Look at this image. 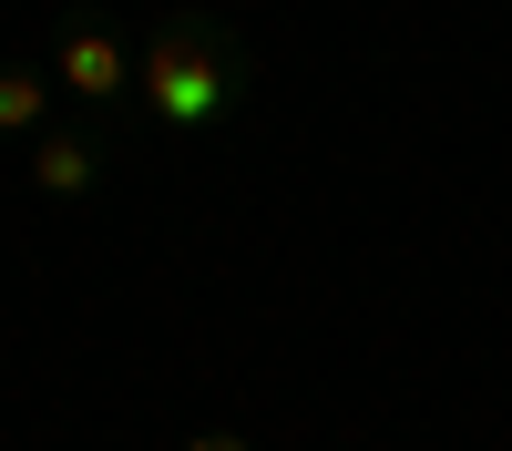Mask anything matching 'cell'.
I'll return each instance as SVG.
<instances>
[{
	"label": "cell",
	"instance_id": "obj_1",
	"mask_svg": "<svg viewBox=\"0 0 512 451\" xmlns=\"http://www.w3.org/2000/svg\"><path fill=\"white\" fill-rule=\"evenodd\" d=\"M246 72H256V52L226 11H164L134 52V113L175 123V134H205V123L236 113Z\"/></svg>",
	"mask_w": 512,
	"mask_h": 451
},
{
	"label": "cell",
	"instance_id": "obj_2",
	"mask_svg": "<svg viewBox=\"0 0 512 451\" xmlns=\"http://www.w3.org/2000/svg\"><path fill=\"white\" fill-rule=\"evenodd\" d=\"M41 72H52L82 113H123L134 103V41H123V21L103 11V0H72V11L52 21V62Z\"/></svg>",
	"mask_w": 512,
	"mask_h": 451
},
{
	"label": "cell",
	"instance_id": "obj_3",
	"mask_svg": "<svg viewBox=\"0 0 512 451\" xmlns=\"http://www.w3.org/2000/svg\"><path fill=\"white\" fill-rule=\"evenodd\" d=\"M103 175H113V123L103 113H52V134L31 144V185L52 205H82V195H103Z\"/></svg>",
	"mask_w": 512,
	"mask_h": 451
},
{
	"label": "cell",
	"instance_id": "obj_4",
	"mask_svg": "<svg viewBox=\"0 0 512 451\" xmlns=\"http://www.w3.org/2000/svg\"><path fill=\"white\" fill-rule=\"evenodd\" d=\"M52 134V72L41 62H0V144H41Z\"/></svg>",
	"mask_w": 512,
	"mask_h": 451
},
{
	"label": "cell",
	"instance_id": "obj_5",
	"mask_svg": "<svg viewBox=\"0 0 512 451\" xmlns=\"http://www.w3.org/2000/svg\"><path fill=\"white\" fill-rule=\"evenodd\" d=\"M185 451H256V441H246V431H195Z\"/></svg>",
	"mask_w": 512,
	"mask_h": 451
}]
</instances>
